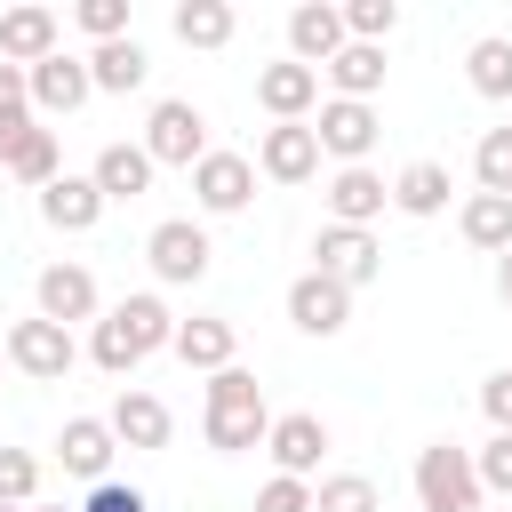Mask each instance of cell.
<instances>
[{"label":"cell","instance_id":"obj_23","mask_svg":"<svg viewBox=\"0 0 512 512\" xmlns=\"http://www.w3.org/2000/svg\"><path fill=\"white\" fill-rule=\"evenodd\" d=\"M96 216H104V192H96L88 176H72V168L40 192V224H48V232H96Z\"/></svg>","mask_w":512,"mask_h":512},{"label":"cell","instance_id":"obj_14","mask_svg":"<svg viewBox=\"0 0 512 512\" xmlns=\"http://www.w3.org/2000/svg\"><path fill=\"white\" fill-rule=\"evenodd\" d=\"M288 320H296L304 336H344L352 288H336L328 272H296V280H288Z\"/></svg>","mask_w":512,"mask_h":512},{"label":"cell","instance_id":"obj_34","mask_svg":"<svg viewBox=\"0 0 512 512\" xmlns=\"http://www.w3.org/2000/svg\"><path fill=\"white\" fill-rule=\"evenodd\" d=\"M400 24V0H344V40H368L384 48V32Z\"/></svg>","mask_w":512,"mask_h":512},{"label":"cell","instance_id":"obj_30","mask_svg":"<svg viewBox=\"0 0 512 512\" xmlns=\"http://www.w3.org/2000/svg\"><path fill=\"white\" fill-rule=\"evenodd\" d=\"M464 80H472L480 96H496V104H504V96H512V40H504V32L472 40V48H464Z\"/></svg>","mask_w":512,"mask_h":512},{"label":"cell","instance_id":"obj_32","mask_svg":"<svg viewBox=\"0 0 512 512\" xmlns=\"http://www.w3.org/2000/svg\"><path fill=\"white\" fill-rule=\"evenodd\" d=\"M312 512H384V496H376L368 472H328V480L312 488Z\"/></svg>","mask_w":512,"mask_h":512},{"label":"cell","instance_id":"obj_29","mask_svg":"<svg viewBox=\"0 0 512 512\" xmlns=\"http://www.w3.org/2000/svg\"><path fill=\"white\" fill-rule=\"evenodd\" d=\"M168 24H176V40H184V48H224L240 16H232L224 0H176V16H168Z\"/></svg>","mask_w":512,"mask_h":512},{"label":"cell","instance_id":"obj_7","mask_svg":"<svg viewBox=\"0 0 512 512\" xmlns=\"http://www.w3.org/2000/svg\"><path fill=\"white\" fill-rule=\"evenodd\" d=\"M144 256H152V272H160L168 288H192V280H208V264H216V248H208V224H192V216H168V224H152Z\"/></svg>","mask_w":512,"mask_h":512},{"label":"cell","instance_id":"obj_12","mask_svg":"<svg viewBox=\"0 0 512 512\" xmlns=\"http://www.w3.org/2000/svg\"><path fill=\"white\" fill-rule=\"evenodd\" d=\"M56 48H64V24H56V8L24 0V8H8V16H0V64L32 72V64H40V56H56Z\"/></svg>","mask_w":512,"mask_h":512},{"label":"cell","instance_id":"obj_3","mask_svg":"<svg viewBox=\"0 0 512 512\" xmlns=\"http://www.w3.org/2000/svg\"><path fill=\"white\" fill-rule=\"evenodd\" d=\"M144 160L152 168H200L208 160V112L192 96H160L144 120Z\"/></svg>","mask_w":512,"mask_h":512},{"label":"cell","instance_id":"obj_10","mask_svg":"<svg viewBox=\"0 0 512 512\" xmlns=\"http://www.w3.org/2000/svg\"><path fill=\"white\" fill-rule=\"evenodd\" d=\"M192 200H200V216H240L256 200V160L248 152H208L192 168Z\"/></svg>","mask_w":512,"mask_h":512},{"label":"cell","instance_id":"obj_25","mask_svg":"<svg viewBox=\"0 0 512 512\" xmlns=\"http://www.w3.org/2000/svg\"><path fill=\"white\" fill-rule=\"evenodd\" d=\"M88 80H96L104 96H128V88H144V80H152V56H144V40L128 32V40H104V48H88Z\"/></svg>","mask_w":512,"mask_h":512},{"label":"cell","instance_id":"obj_27","mask_svg":"<svg viewBox=\"0 0 512 512\" xmlns=\"http://www.w3.org/2000/svg\"><path fill=\"white\" fill-rule=\"evenodd\" d=\"M448 192H456V184H448L440 160H408V168L392 176V208H400V216H440Z\"/></svg>","mask_w":512,"mask_h":512},{"label":"cell","instance_id":"obj_6","mask_svg":"<svg viewBox=\"0 0 512 512\" xmlns=\"http://www.w3.org/2000/svg\"><path fill=\"white\" fill-rule=\"evenodd\" d=\"M312 136H320V160H344V168H368V152H376V136H384V120H376V104H344V96H328V104L312 112Z\"/></svg>","mask_w":512,"mask_h":512},{"label":"cell","instance_id":"obj_1","mask_svg":"<svg viewBox=\"0 0 512 512\" xmlns=\"http://www.w3.org/2000/svg\"><path fill=\"white\" fill-rule=\"evenodd\" d=\"M168 336H176V312H168L152 288H136V296H120V304L96 320V336H88V360H96L104 376H136L152 352H168Z\"/></svg>","mask_w":512,"mask_h":512},{"label":"cell","instance_id":"obj_39","mask_svg":"<svg viewBox=\"0 0 512 512\" xmlns=\"http://www.w3.org/2000/svg\"><path fill=\"white\" fill-rule=\"evenodd\" d=\"M480 416H488V432H512V368H496L480 384Z\"/></svg>","mask_w":512,"mask_h":512},{"label":"cell","instance_id":"obj_31","mask_svg":"<svg viewBox=\"0 0 512 512\" xmlns=\"http://www.w3.org/2000/svg\"><path fill=\"white\" fill-rule=\"evenodd\" d=\"M472 176H480V192L512 200V120H504V128H480V144H472Z\"/></svg>","mask_w":512,"mask_h":512},{"label":"cell","instance_id":"obj_4","mask_svg":"<svg viewBox=\"0 0 512 512\" xmlns=\"http://www.w3.org/2000/svg\"><path fill=\"white\" fill-rule=\"evenodd\" d=\"M416 504H424V512H480V472H472V448L432 440V448L416 456Z\"/></svg>","mask_w":512,"mask_h":512},{"label":"cell","instance_id":"obj_5","mask_svg":"<svg viewBox=\"0 0 512 512\" xmlns=\"http://www.w3.org/2000/svg\"><path fill=\"white\" fill-rule=\"evenodd\" d=\"M8 336V368L16 376H32V384H64L72 376V360H80V344H72V328H56V320H16V328H0Z\"/></svg>","mask_w":512,"mask_h":512},{"label":"cell","instance_id":"obj_22","mask_svg":"<svg viewBox=\"0 0 512 512\" xmlns=\"http://www.w3.org/2000/svg\"><path fill=\"white\" fill-rule=\"evenodd\" d=\"M152 176H160V168L144 160V144H104V152H96V168H88V184L104 192V208H112V200H144V192H152Z\"/></svg>","mask_w":512,"mask_h":512},{"label":"cell","instance_id":"obj_17","mask_svg":"<svg viewBox=\"0 0 512 512\" xmlns=\"http://www.w3.org/2000/svg\"><path fill=\"white\" fill-rule=\"evenodd\" d=\"M32 296H40V320H56V328H72V320H96V272L88 264H48L40 280H32Z\"/></svg>","mask_w":512,"mask_h":512},{"label":"cell","instance_id":"obj_35","mask_svg":"<svg viewBox=\"0 0 512 512\" xmlns=\"http://www.w3.org/2000/svg\"><path fill=\"white\" fill-rule=\"evenodd\" d=\"M40 496V456L32 448H0V504H32Z\"/></svg>","mask_w":512,"mask_h":512},{"label":"cell","instance_id":"obj_20","mask_svg":"<svg viewBox=\"0 0 512 512\" xmlns=\"http://www.w3.org/2000/svg\"><path fill=\"white\" fill-rule=\"evenodd\" d=\"M56 456H64V472L72 480H112V456H120V440H112V424L104 416H72L64 432H56Z\"/></svg>","mask_w":512,"mask_h":512},{"label":"cell","instance_id":"obj_26","mask_svg":"<svg viewBox=\"0 0 512 512\" xmlns=\"http://www.w3.org/2000/svg\"><path fill=\"white\" fill-rule=\"evenodd\" d=\"M0 168H8L16 184H32V192H48V184L64 176V152H56V128H40V120H32V128H24L16 144H8V160H0Z\"/></svg>","mask_w":512,"mask_h":512},{"label":"cell","instance_id":"obj_43","mask_svg":"<svg viewBox=\"0 0 512 512\" xmlns=\"http://www.w3.org/2000/svg\"><path fill=\"white\" fill-rule=\"evenodd\" d=\"M0 512H24V504H0Z\"/></svg>","mask_w":512,"mask_h":512},{"label":"cell","instance_id":"obj_13","mask_svg":"<svg viewBox=\"0 0 512 512\" xmlns=\"http://www.w3.org/2000/svg\"><path fill=\"white\" fill-rule=\"evenodd\" d=\"M320 200H328V224H352V232H368V224L392 208V184H384L376 168H336V176L320 184Z\"/></svg>","mask_w":512,"mask_h":512},{"label":"cell","instance_id":"obj_38","mask_svg":"<svg viewBox=\"0 0 512 512\" xmlns=\"http://www.w3.org/2000/svg\"><path fill=\"white\" fill-rule=\"evenodd\" d=\"M256 512H312V480H288V472H272V480L256 488Z\"/></svg>","mask_w":512,"mask_h":512},{"label":"cell","instance_id":"obj_9","mask_svg":"<svg viewBox=\"0 0 512 512\" xmlns=\"http://www.w3.org/2000/svg\"><path fill=\"white\" fill-rule=\"evenodd\" d=\"M24 88H32V112H48V120H64V112H80V104L96 96V80H88V56H72V48L40 56V64L24 72Z\"/></svg>","mask_w":512,"mask_h":512},{"label":"cell","instance_id":"obj_24","mask_svg":"<svg viewBox=\"0 0 512 512\" xmlns=\"http://www.w3.org/2000/svg\"><path fill=\"white\" fill-rule=\"evenodd\" d=\"M320 80H328L344 104H368V96L384 88V48H368V40H344V48L320 64Z\"/></svg>","mask_w":512,"mask_h":512},{"label":"cell","instance_id":"obj_15","mask_svg":"<svg viewBox=\"0 0 512 512\" xmlns=\"http://www.w3.org/2000/svg\"><path fill=\"white\" fill-rule=\"evenodd\" d=\"M264 448H272V464H280L288 480H312V472H320V456H328V424H320L312 408H288V416H272Z\"/></svg>","mask_w":512,"mask_h":512},{"label":"cell","instance_id":"obj_8","mask_svg":"<svg viewBox=\"0 0 512 512\" xmlns=\"http://www.w3.org/2000/svg\"><path fill=\"white\" fill-rule=\"evenodd\" d=\"M312 272H328L336 288H368V280L384 272V248H376V232L320 224V240H312Z\"/></svg>","mask_w":512,"mask_h":512},{"label":"cell","instance_id":"obj_19","mask_svg":"<svg viewBox=\"0 0 512 512\" xmlns=\"http://www.w3.org/2000/svg\"><path fill=\"white\" fill-rule=\"evenodd\" d=\"M168 352L184 360V368H232V352H240V328L224 320V312H192V320H176V336H168Z\"/></svg>","mask_w":512,"mask_h":512},{"label":"cell","instance_id":"obj_11","mask_svg":"<svg viewBox=\"0 0 512 512\" xmlns=\"http://www.w3.org/2000/svg\"><path fill=\"white\" fill-rule=\"evenodd\" d=\"M256 168H264L272 184H312V176H320V136H312V120H272L264 144H256Z\"/></svg>","mask_w":512,"mask_h":512},{"label":"cell","instance_id":"obj_42","mask_svg":"<svg viewBox=\"0 0 512 512\" xmlns=\"http://www.w3.org/2000/svg\"><path fill=\"white\" fill-rule=\"evenodd\" d=\"M0 376H8V336H0Z\"/></svg>","mask_w":512,"mask_h":512},{"label":"cell","instance_id":"obj_40","mask_svg":"<svg viewBox=\"0 0 512 512\" xmlns=\"http://www.w3.org/2000/svg\"><path fill=\"white\" fill-rule=\"evenodd\" d=\"M80 512H152V504H144V488H128V480H96Z\"/></svg>","mask_w":512,"mask_h":512},{"label":"cell","instance_id":"obj_37","mask_svg":"<svg viewBox=\"0 0 512 512\" xmlns=\"http://www.w3.org/2000/svg\"><path fill=\"white\" fill-rule=\"evenodd\" d=\"M72 24H80L96 48H104V40H128V0H80Z\"/></svg>","mask_w":512,"mask_h":512},{"label":"cell","instance_id":"obj_28","mask_svg":"<svg viewBox=\"0 0 512 512\" xmlns=\"http://www.w3.org/2000/svg\"><path fill=\"white\" fill-rule=\"evenodd\" d=\"M456 232H464L472 248L504 256V248H512V200H496V192H472V200L456 208Z\"/></svg>","mask_w":512,"mask_h":512},{"label":"cell","instance_id":"obj_18","mask_svg":"<svg viewBox=\"0 0 512 512\" xmlns=\"http://www.w3.org/2000/svg\"><path fill=\"white\" fill-rule=\"evenodd\" d=\"M112 440L120 448H168V432H176V416H168V400L160 392H144V384H120V400H112Z\"/></svg>","mask_w":512,"mask_h":512},{"label":"cell","instance_id":"obj_36","mask_svg":"<svg viewBox=\"0 0 512 512\" xmlns=\"http://www.w3.org/2000/svg\"><path fill=\"white\" fill-rule=\"evenodd\" d=\"M480 496H512V432H488V448H472Z\"/></svg>","mask_w":512,"mask_h":512},{"label":"cell","instance_id":"obj_2","mask_svg":"<svg viewBox=\"0 0 512 512\" xmlns=\"http://www.w3.org/2000/svg\"><path fill=\"white\" fill-rule=\"evenodd\" d=\"M200 432H208V448H224V456H240V448H264V432H272V408H264V384H256L240 360L208 376Z\"/></svg>","mask_w":512,"mask_h":512},{"label":"cell","instance_id":"obj_21","mask_svg":"<svg viewBox=\"0 0 512 512\" xmlns=\"http://www.w3.org/2000/svg\"><path fill=\"white\" fill-rule=\"evenodd\" d=\"M336 48H344V8H336V0H304V8H288V56H296V64L320 72Z\"/></svg>","mask_w":512,"mask_h":512},{"label":"cell","instance_id":"obj_41","mask_svg":"<svg viewBox=\"0 0 512 512\" xmlns=\"http://www.w3.org/2000/svg\"><path fill=\"white\" fill-rule=\"evenodd\" d=\"M496 296H504V312H512V248L496 256Z\"/></svg>","mask_w":512,"mask_h":512},{"label":"cell","instance_id":"obj_16","mask_svg":"<svg viewBox=\"0 0 512 512\" xmlns=\"http://www.w3.org/2000/svg\"><path fill=\"white\" fill-rule=\"evenodd\" d=\"M256 104H264L272 120H312V112H320V72L296 64V56H280V64L256 72Z\"/></svg>","mask_w":512,"mask_h":512},{"label":"cell","instance_id":"obj_33","mask_svg":"<svg viewBox=\"0 0 512 512\" xmlns=\"http://www.w3.org/2000/svg\"><path fill=\"white\" fill-rule=\"evenodd\" d=\"M32 128V88H24V72L16 64H0V160H8V144Z\"/></svg>","mask_w":512,"mask_h":512}]
</instances>
